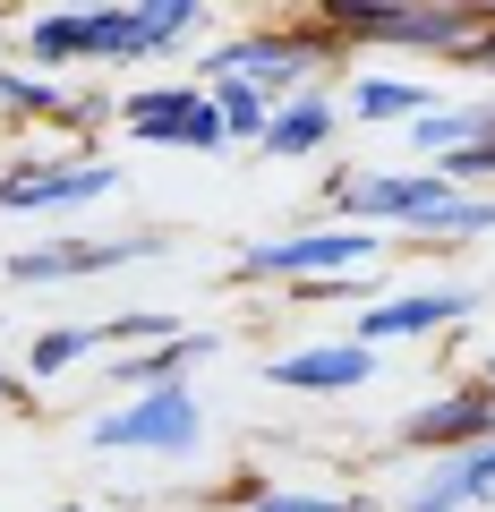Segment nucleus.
<instances>
[{
  "mask_svg": "<svg viewBox=\"0 0 495 512\" xmlns=\"http://www.w3.org/2000/svg\"><path fill=\"white\" fill-rule=\"evenodd\" d=\"M325 137H333V103H325V94H299V103H274V120H265L257 154L299 163V154H325Z\"/></svg>",
  "mask_w": 495,
  "mask_h": 512,
  "instance_id": "14",
  "label": "nucleus"
},
{
  "mask_svg": "<svg viewBox=\"0 0 495 512\" xmlns=\"http://www.w3.org/2000/svg\"><path fill=\"white\" fill-rule=\"evenodd\" d=\"M333 60H342V43H333L316 18H299V26H248V35H231V43L205 52V86H257L265 103H299V94H316L308 77L333 69Z\"/></svg>",
  "mask_w": 495,
  "mask_h": 512,
  "instance_id": "2",
  "label": "nucleus"
},
{
  "mask_svg": "<svg viewBox=\"0 0 495 512\" xmlns=\"http://www.w3.org/2000/svg\"><path fill=\"white\" fill-rule=\"evenodd\" d=\"M26 60L35 69H69V60H86V9H52V18L26 26Z\"/></svg>",
  "mask_w": 495,
  "mask_h": 512,
  "instance_id": "18",
  "label": "nucleus"
},
{
  "mask_svg": "<svg viewBox=\"0 0 495 512\" xmlns=\"http://www.w3.org/2000/svg\"><path fill=\"white\" fill-rule=\"evenodd\" d=\"M478 137H495V103H436L427 120H410V154H427V171L453 163V154L478 146Z\"/></svg>",
  "mask_w": 495,
  "mask_h": 512,
  "instance_id": "12",
  "label": "nucleus"
},
{
  "mask_svg": "<svg viewBox=\"0 0 495 512\" xmlns=\"http://www.w3.org/2000/svg\"><path fill=\"white\" fill-rule=\"evenodd\" d=\"M248 512H359V495H299V487H265Z\"/></svg>",
  "mask_w": 495,
  "mask_h": 512,
  "instance_id": "24",
  "label": "nucleus"
},
{
  "mask_svg": "<svg viewBox=\"0 0 495 512\" xmlns=\"http://www.w3.org/2000/svg\"><path fill=\"white\" fill-rule=\"evenodd\" d=\"M94 453H163V461H188L205 444V410L188 384H163V393H137L129 410H103L86 427Z\"/></svg>",
  "mask_w": 495,
  "mask_h": 512,
  "instance_id": "3",
  "label": "nucleus"
},
{
  "mask_svg": "<svg viewBox=\"0 0 495 512\" xmlns=\"http://www.w3.org/2000/svg\"><path fill=\"white\" fill-rule=\"evenodd\" d=\"M205 94H214V111H222V128H231V137H248V146L265 137V120H274V103H265L257 86H205Z\"/></svg>",
  "mask_w": 495,
  "mask_h": 512,
  "instance_id": "22",
  "label": "nucleus"
},
{
  "mask_svg": "<svg viewBox=\"0 0 495 512\" xmlns=\"http://www.w3.org/2000/svg\"><path fill=\"white\" fill-rule=\"evenodd\" d=\"M470 308H478V291H461V282H444V291H402V299H367L350 342L376 350V342H410V333H444V325H461Z\"/></svg>",
  "mask_w": 495,
  "mask_h": 512,
  "instance_id": "9",
  "label": "nucleus"
},
{
  "mask_svg": "<svg viewBox=\"0 0 495 512\" xmlns=\"http://www.w3.org/2000/svg\"><path fill=\"white\" fill-rule=\"evenodd\" d=\"M402 512H461V504L436 487V478H427V487H410V495H402Z\"/></svg>",
  "mask_w": 495,
  "mask_h": 512,
  "instance_id": "26",
  "label": "nucleus"
},
{
  "mask_svg": "<svg viewBox=\"0 0 495 512\" xmlns=\"http://www.w3.org/2000/svg\"><path fill=\"white\" fill-rule=\"evenodd\" d=\"M0 111H9V120H69L77 94H60L52 77H35V69H0Z\"/></svg>",
  "mask_w": 495,
  "mask_h": 512,
  "instance_id": "17",
  "label": "nucleus"
},
{
  "mask_svg": "<svg viewBox=\"0 0 495 512\" xmlns=\"http://www.w3.org/2000/svg\"><path fill=\"white\" fill-rule=\"evenodd\" d=\"M487 231H495V197H470V188H461V197L444 205L419 239H487Z\"/></svg>",
  "mask_w": 495,
  "mask_h": 512,
  "instance_id": "23",
  "label": "nucleus"
},
{
  "mask_svg": "<svg viewBox=\"0 0 495 512\" xmlns=\"http://www.w3.org/2000/svg\"><path fill=\"white\" fill-rule=\"evenodd\" d=\"M94 350H103V333H94V325H52V333H35L26 367H35V376H69V367L94 359Z\"/></svg>",
  "mask_w": 495,
  "mask_h": 512,
  "instance_id": "20",
  "label": "nucleus"
},
{
  "mask_svg": "<svg viewBox=\"0 0 495 512\" xmlns=\"http://www.w3.org/2000/svg\"><path fill=\"white\" fill-rule=\"evenodd\" d=\"M197 111H205V86H137L129 103H120V120H129V137H146V146H188Z\"/></svg>",
  "mask_w": 495,
  "mask_h": 512,
  "instance_id": "11",
  "label": "nucleus"
},
{
  "mask_svg": "<svg viewBox=\"0 0 495 512\" xmlns=\"http://www.w3.org/2000/svg\"><path fill=\"white\" fill-rule=\"evenodd\" d=\"M60 512H86V504H60Z\"/></svg>",
  "mask_w": 495,
  "mask_h": 512,
  "instance_id": "29",
  "label": "nucleus"
},
{
  "mask_svg": "<svg viewBox=\"0 0 495 512\" xmlns=\"http://www.w3.org/2000/svg\"><path fill=\"white\" fill-rule=\"evenodd\" d=\"M0 35H9V26H0Z\"/></svg>",
  "mask_w": 495,
  "mask_h": 512,
  "instance_id": "30",
  "label": "nucleus"
},
{
  "mask_svg": "<svg viewBox=\"0 0 495 512\" xmlns=\"http://www.w3.org/2000/svg\"><path fill=\"white\" fill-rule=\"evenodd\" d=\"M120 188L111 163H18L0 171V214H69V205H94Z\"/></svg>",
  "mask_w": 495,
  "mask_h": 512,
  "instance_id": "7",
  "label": "nucleus"
},
{
  "mask_svg": "<svg viewBox=\"0 0 495 512\" xmlns=\"http://www.w3.org/2000/svg\"><path fill=\"white\" fill-rule=\"evenodd\" d=\"M137 256H154V231H129V239H52V248H18L9 256V282L35 291V282L111 274V265H137Z\"/></svg>",
  "mask_w": 495,
  "mask_h": 512,
  "instance_id": "8",
  "label": "nucleus"
},
{
  "mask_svg": "<svg viewBox=\"0 0 495 512\" xmlns=\"http://www.w3.org/2000/svg\"><path fill=\"white\" fill-rule=\"evenodd\" d=\"M436 487L453 495L461 512H478V504H495V444H470V453H453L436 470Z\"/></svg>",
  "mask_w": 495,
  "mask_h": 512,
  "instance_id": "19",
  "label": "nucleus"
},
{
  "mask_svg": "<svg viewBox=\"0 0 495 512\" xmlns=\"http://www.w3.org/2000/svg\"><path fill=\"white\" fill-rule=\"evenodd\" d=\"M86 60H137V9H86Z\"/></svg>",
  "mask_w": 495,
  "mask_h": 512,
  "instance_id": "21",
  "label": "nucleus"
},
{
  "mask_svg": "<svg viewBox=\"0 0 495 512\" xmlns=\"http://www.w3.org/2000/svg\"><path fill=\"white\" fill-rule=\"evenodd\" d=\"M402 444L410 453H470V444H495V384L470 376V384H453V393H436V402H419L402 419Z\"/></svg>",
  "mask_w": 495,
  "mask_h": 512,
  "instance_id": "6",
  "label": "nucleus"
},
{
  "mask_svg": "<svg viewBox=\"0 0 495 512\" xmlns=\"http://www.w3.org/2000/svg\"><path fill=\"white\" fill-rule=\"evenodd\" d=\"M214 333H171V342H154V350H137V359H111V376L129 384V393H163V384H180L197 359H214Z\"/></svg>",
  "mask_w": 495,
  "mask_h": 512,
  "instance_id": "13",
  "label": "nucleus"
},
{
  "mask_svg": "<svg viewBox=\"0 0 495 512\" xmlns=\"http://www.w3.org/2000/svg\"><path fill=\"white\" fill-rule=\"evenodd\" d=\"M453 197H461V188L444 180V171H342V180H333V205L350 214V231H367V222H402V231L419 239Z\"/></svg>",
  "mask_w": 495,
  "mask_h": 512,
  "instance_id": "4",
  "label": "nucleus"
},
{
  "mask_svg": "<svg viewBox=\"0 0 495 512\" xmlns=\"http://www.w3.org/2000/svg\"><path fill=\"white\" fill-rule=\"evenodd\" d=\"M376 367L385 359H376L367 342H308V350L265 359V384H282V393H359Z\"/></svg>",
  "mask_w": 495,
  "mask_h": 512,
  "instance_id": "10",
  "label": "nucleus"
},
{
  "mask_svg": "<svg viewBox=\"0 0 495 512\" xmlns=\"http://www.w3.org/2000/svg\"><path fill=\"white\" fill-rule=\"evenodd\" d=\"M350 111H359V120H427V111H436V86H419V77H359V86H350Z\"/></svg>",
  "mask_w": 495,
  "mask_h": 512,
  "instance_id": "15",
  "label": "nucleus"
},
{
  "mask_svg": "<svg viewBox=\"0 0 495 512\" xmlns=\"http://www.w3.org/2000/svg\"><path fill=\"white\" fill-rule=\"evenodd\" d=\"M316 26L342 52L350 43H393V52H427V60L470 69V52L495 35V9H478V0H325Z\"/></svg>",
  "mask_w": 495,
  "mask_h": 512,
  "instance_id": "1",
  "label": "nucleus"
},
{
  "mask_svg": "<svg viewBox=\"0 0 495 512\" xmlns=\"http://www.w3.org/2000/svg\"><path fill=\"white\" fill-rule=\"evenodd\" d=\"M478 376H487V384H495V350H487V359H478Z\"/></svg>",
  "mask_w": 495,
  "mask_h": 512,
  "instance_id": "28",
  "label": "nucleus"
},
{
  "mask_svg": "<svg viewBox=\"0 0 495 512\" xmlns=\"http://www.w3.org/2000/svg\"><path fill=\"white\" fill-rule=\"evenodd\" d=\"M103 342H171V316H146V308H129V316H111V325H94Z\"/></svg>",
  "mask_w": 495,
  "mask_h": 512,
  "instance_id": "25",
  "label": "nucleus"
},
{
  "mask_svg": "<svg viewBox=\"0 0 495 512\" xmlns=\"http://www.w3.org/2000/svg\"><path fill=\"white\" fill-rule=\"evenodd\" d=\"M376 265V231H291V239H257V248L239 256V282H333V274H359Z\"/></svg>",
  "mask_w": 495,
  "mask_h": 512,
  "instance_id": "5",
  "label": "nucleus"
},
{
  "mask_svg": "<svg viewBox=\"0 0 495 512\" xmlns=\"http://www.w3.org/2000/svg\"><path fill=\"white\" fill-rule=\"evenodd\" d=\"M197 26H205V0H137V60L188 43Z\"/></svg>",
  "mask_w": 495,
  "mask_h": 512,
  "instance_id": "16",
  "label": "nucleus"
},
{
  "mask_svg": "<svg viewBox=\"0 0 495 512\" xmlns=\"http://www.w3.org/2000/svg\"><path fill=\"white\" fill-rule=\"evenodd\" d=\"M0 402H26V393H18V376H9V367H0Z\"/></svg>",
  "mask_w": 495,
  "mask_h": 512,
  "instance_id": "27",
  "label": "nucleus"
}]
</instances>
